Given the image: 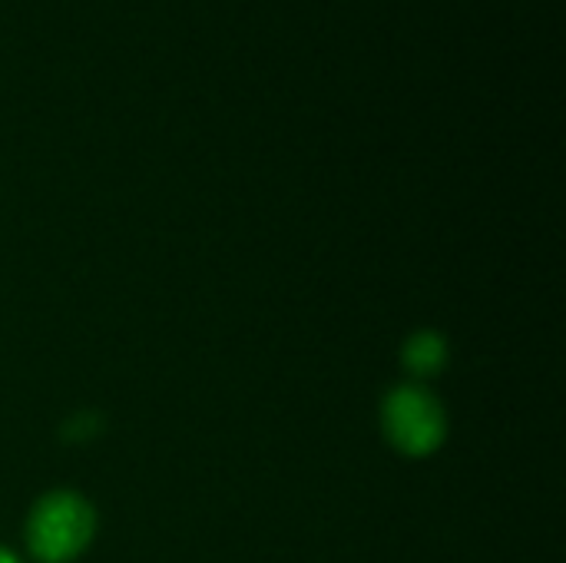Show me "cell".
<instances>
[{"label":"cell","instance_id":"obj_4","mask_svg":"<svg viewBox=\"0 0 566 563\" xmlns=\"http://www.w3.org/2000/svg\"><path fill=\"white\" fill-rule=\"evenodd\" d=\"M0 563H20V561H17L7 548H0Z\"/></svg>","mask_w":566,"mask_h":563},{"label":"cell","instance_id":"obj_3","mask_svg":"<svg viewBox=\"0 0 566 563\" xmlns=\"http://www.w3.org/2000/svg\"><path fill=\"white\" fill-rule=\"evenodd\" d=\"M448 362H451L448 338L441 332H431V329L415 332L401 348V365H405V372H411L418 378V385L428 378H438L448 368Z\"/></svg>","mask_w":566,"mask_h":563},{"label":"cell","instance_id":"obj_2","mask_svg":"<svg viewBox=\"0 0 566 563\" xmlns=\"http://www.w3.org/2000/svg\"><path fill=\"white\" fill-rule=\"evenodd\" d=\"M381 431L398 455L428 458L448 438V411L431 388L405 382L381 402Z\"/></svg>","mask_w":566,"mask_h":563},{"label":"cell","instance_id":"obj_1","mask_svg":"<svg viewBox=\"0 0 566 563\" xmlns=\"http://www.w3.org/2000/svg\"><path fill=\"white\" fill-rule=\"evenodd\" d=\"M96 534V514L76 491L43 494L27 518V551L40 563L76 561Z\"/></svg>","mask_w":566,"mask_h":563}]
</instances>
